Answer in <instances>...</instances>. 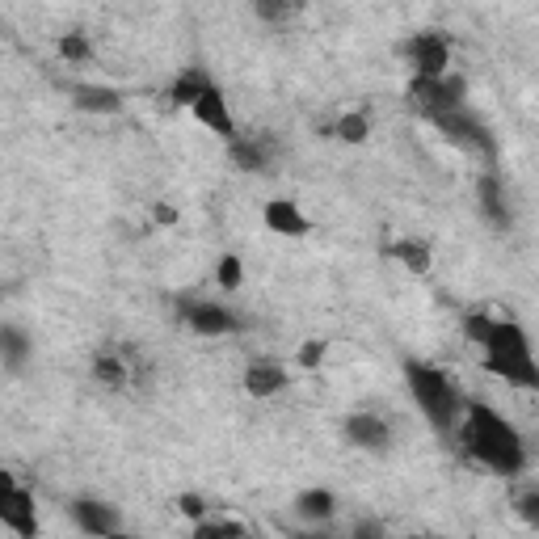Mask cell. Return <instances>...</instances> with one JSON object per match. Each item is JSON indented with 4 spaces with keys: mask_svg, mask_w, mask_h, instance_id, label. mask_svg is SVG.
<instances>
[{
    "mask_svg": "<svg viewBox=\"0 0 539 539\" xmlns=\"http://www.w3.org/2000/svg\"><path fill=\"white\" fill-rule=\"evenodd\" d=\"M455 438H459V447H464L468 459L485 464L497 476H518L527 468V447H523V438H518V430L485 401L464 405Z\"/></svg>",
    "mask_w": 539,
    "mask_h": 539,
    "instance_id": "obj_1",
    "label": "cell"
},
{
    "mask_svg": "<svg viewBox=\"0 0 539 539\" xmlns=\"http://www.w3.org/2000/svg\"><path fill=\"white\" fill-rule=\"evenodd\" d=\"M405 379H409V388H413L417 409L426 413V422L438 434H455L468 401L459 396V388L447 379V371H438L434 363H422V358H409V363H405Z\"/></svg>",
    "mask_w": 539,
    "mask_h": 539,
    "instance_id": "obj_2",
    "label": "cell"
},
{
    "mask_svg": "<svg viewBox=\"0 0 539 539\" xmlns=\"http://www.w3.org/2000/svg\"><path fill=\"white\" fill-rule=\"evenodd\" d=\"M481 350H485V367L493 375H502L506 384H514V388H539V367H535L531 342H527V333L518 329L514 321H493L489 325V337L481 342Z\"/></svg>",
    "mask_w": 539,
    "mask_h": 539,
    "instance_id": "obj_3",
    "label": "cell"
},
{
    "mask_svg": "<svg viewBox=\"0 0 539 539\" xmlns=\"http://www.w3.org/2000/svg\"><path fill=\"white\" fill-rule=\"evenodd\" d=\"M434 131L447 139V144L455 148H464L468 156H476V161H485V169H497V139L493 131L476 118L468 106H459V110H443V114H434L430 118Z\"/></svg>",
    "mask_w": 539,
    "mask_h": 539,
    "instance_id": "obj_4",
    "label": "cell"
},
{
    "mask_svg": "<svg viewBox=\"0 0 539 539\" xmlns=\"http://www.w3.org/2000/svg\"><path fill=\"white\" fill-rule=\"evenodd\" d=\"M468 102V81L455 72H443V76H413L409 81V106L422 114V118H434L443 110H459Z\"/></svg>",
    "mask_w": 539,
    "mask_h": 539,
    "instance_id": "obj_5",
    "label": "cell"
},
{
    "mask_svg": "<svg viewBox=\"0 0 539 539\" xmlns=\"http://www.w3.org/2000/svg\"><path fill=\"white\" fill-rule=\"evenodd\" d=\"M177 321H182L186 329L203 333V337H224V333H236L245 321L236 316L228 304H215V299H177Z\"/></svg>",
    "mask_w": 539,
    "mask_h": 539,
    "instance_id": "obj_6",
    "label": "cell"
},
{
    "mask_svg": "<svg viewBox=\"0 0 539 539\" xmlns=\"http://www.w3.org/2000/svg\"><path fill=\"white\" fill-rule=\"evenodd\" d=\"M401 55L409 59L413 76H443V72H451V43H447V34H438V30L413 34L409 43L401 47Z\"/></svg>",
    "mask_w": 539,
    "mask_h": 539,
    "instance_id": "obj_7",
    "label": "cell"
},
{
    "mask_svg": "<svg viewBox=\"0 0 539 539\" xmlns=\"http://www.w3.org/2000/svg\"><path fill=\"white\" fill-rule=\"evenodd\" d=\"M342 434H346V443L358 447V451H367V455H384L392 447V422L379 409H358L350 413L346 422H342Z\"/></svg>",
    "mask_w": 539,
    "mask_h": 539,
    "instance_id": "obj_8",
    "label": "cell"
},
{
    "mask_svg": "<svg viewBox=\"0 0 539 539\" xmlns=\"http://www.w3.org/2000/svg\"><path fill=\"white\" fill-rule=\"evenodd\" d=\"M228 156L241 173H270L278 161V139L274 135H236L228 139Z\"/></svg>",
    "mask_w": 539,
    "mask_h": 539,
    "instance_id": "obj_9",
    "label": "cell"
},
{
    "mask_svg": "<svg viewBox=\"0 0 539 539\" xmlns=\"http://www.w3.org/2000/svg\"><path fill=\"white\" fill-rule=\"evenodd\" d=\"M190 114L198 118V123H203L207 131H215L219 139H224V144H228V139H236V135H241V131H236V118H232V110H228V97H224V89H219L215 81L207 85V93L203 97H198V102L190 106Z\"/></svg>",
    "mask_w": 539,
    "mask_h": 539,
    "instance_id": "obj_10",
    "label": "cell"
},
{
    "mask_svg": "<svg viewBox=\"0 0 539 539\" xmlns=\"http://www.w3.org/2000/svg\"><path fill=\"white\" fill-rule=\"evenodd\" d=\"M0 527L30 539L38 531V518H34V497L13 481V476H5V506H0Z\"/></svg>",
    "mask_w": 539,
    "mask_h": 539,
    "instance_id": "obj_11",
    "label": "cell"
},
{
    "mask_svg": "<svg viewBox=\"0 0 539 539\" xmlns=\"http://www.w3.org/2000/svg\"><path fill=\"white\" fill-rule=\"evenodd\" d=\"M476 198H481V215L489 219V228L506 232L514 224L510 194H506V182H502V173H497V169H485L481 173V182H476Z\"/></svg>",
    "mask_w": 539,
    "mask_h": 539,
    "instance_id": "obj_12",
    "label": "cell"
},
{
    "mask_svg": "<svg viewBox=\"0 0 539 539\" xmlns=\"http://www.w3.org/2000/svg\"><path fill=\"white\" fill-rule=\"evenodd\" d=\"M287 384H291V371L283 363H274V358H253L245 367V392L253 401H270V396L287 392Z\"/></svg>",
    "mask_w": 539,
    "mask_h": 539,
    "instance_id": "obj_13",
    "label": "cell"
},
{
    "mask_svg": "<svg viewBox=\"0 0 539 539\" xmlns=\"http://www.w3.org/2000/svg\"><path fill=\"white\" fill-rule=\"evenodd\" d=\"M72 518H76V527H81L85 535H118L123 531V514H118L114 506H106V502H97V497H76Z\"/></svg>",
    "mask_w": 539,
    "mask_h": 539,
    "instance_id": "obj_14",
    "label": "cell"
},
{
    "mask_svg": "<svg viewBox=\"0 0 539 539\" xmlns=\"http://www.w3.org/2000/svg\"><path fill=\"white\" fill-rule=\"evenodd\" d=\"M93 379H97V384H102L106 392L131 388L135 367L127 363V350H106V354H97V358H93Z\"/></svg>",
    "mask_w": 539,
    "mask_h": 539,
    "instance_id": "obj_15",
    "label": "cell"
},
{
    "mask_svg": "<svg viewBox=\"0 0 539 539\" xmlns=\"http://www.w3.org/2000/svg\"><path fill=\"white\" fill-rule=\"evenodd\" d=\"M266 228L278 232V236H308L312 232L308 215L299 211L291 198H270V203H266Z\"/></svg>",
    "mask_w": 539,
    "mask_h": 539,
    "instance_id": "obj_16",
    "label": "cell"
},
{
    "mask_svg": "<svg viewBox=\"0 0 539 539\" xmlns=\"http://www.w3.org/2000/svg\"><path fill=\"white\" fill-rule=\"evenodd\" d=\"M72 106L81 114H118L123 110V93L110 85H72Z\"/></svg>",
    "mask_w": 539,
    "mask_h": 539,
    "instance_id": "obj_17",
    "label": "cell"
},
{
    "mask_svg": "<svg viewBox=\"0 0 539 539\" xmlns=\"http://www.w3.org/2000/svg\"><path fill=\"white\" fill-rule=\"evenodd\" d=\"M388 253L401 262L409 274H430V262H434V249L426 241H417V236H401V241H392Z\"/></svg>",
    "mask_w": 539,
    "mask_h": 539,
    "instance_id": "obj_18",
    "label": "cell"
},
{
    "mask_svg": "<svg viewBox=\"0 0 539 539\" xmlns=\"http://www.w3.org/2000/svg\"><path fill=\"white\" fill-rule=\"evenodd\" d=\"M295 514L304 518V523H329L337 514V497L329 489H304L295 497Z\"/></svg>",
    "mask_w": 539,
    "mask_h": 539,
    "instance_id": "obj_19",
    "label": "cell"
},
{
    "mask_svg": "<svg viewBox=\"0 0 539 539\" xmlns=\"http://www.w3.org/2000/svg\"><path fill=\"white\" fill-rule=\"evenodd\" d=\"M207 85H211V76H207L203 68H186V72L169 85V102H173V106H182V110H190L198 97L207 93Z\"/></svg>",
    "mask_w": 539,
    "mask_h": 539,
    "instance_id": "obj_20",
    "label": "cell"
},
{
    "mask_svg": "<svg viewBox=\"0 0 539 539\" xmlns=\"http://www.w3.org/2000/svg\"><path fill=\"white\" fill-rule=\"evenodd\" d=\"M333 135L342 139V144H367V139H371V114H367V110H346V114H337Z\"/></svg>",
    "mask_w": 539,
    "mask_h": 539,
    "instance_id": "obj_21",
    "label": "cell"
},
{
    "mask_svg": "<svg viewBox=\"0 0 539 539\" xmlns=\"http://www.w3.org/2000/svg\"><path fill=\"white\" fill-rule=\"evenodd\" d=\"M30 337L22 333V329H17V325H5V329H0V354H5V367L9 371H22L26 367V358H30Z\"/></svg>",
    "mask_w": 539,
    "mask_h": 539,
    "instance_id": "obj_22",
    "label": "cell"
},
{
    "mask_svg": "<svg viewBox=\"0 0 539 539\" xmlns=\"http://www.w3.org/2000/svg\"><path fill=\"white\" fill-rule=\"evenodd\" d=\"M308 0H253V13L262 17L266 26H287L291 17L304 13Z\"/></svg>",
    "mask_w": 539,
    "mask_h": 539,
    "instance_id": "obj_23",
    "label": "cell"
},
{
    "mask_svg": "<svg viewBox=\"0 0 539 539\" xmlns=\"http://www.w3.org/2000/svg\"><path fill=\"white\" fill-rule=\"evenodd\" d=\"M59 55L68 59V64H85V59H93V43H89V34L85 30H72L59 38Z\"/></svg>",
    "mask_w": 539,
    "mask_h": 539,
    "instance_id": "obj_24",
    "label": "cell"
},
{
    "mask_svg": "<svg viewBox=\"0 0 539 539\" xmlns=\"http://www.w3.org/2000/svg\"><path fill=\"white\" fill-rule=\"evenodd\" d=\"M215 278H219V287H224V291H236V287H241V283H245V266H241V257H236V253H224V257H219Z\"/></svg>",
    "mask_w": 539,
    "mask_h": 539,
    "instance_id": "obj_25",
    "label": "cell"
},
{
    "mask_svg": "<svg viewBox=\"0 0 539 539\" xmlns=\"http://www.w3.org/2000/svg\"><path fill=\"white\" fill-rule=\"evenodd\" d=\"M514 514L523 518L527 527L539 531V489H518V493H514Z\"/></svg>",
    "mask_w": 539,
    "mask_h": 539,
    "instance_id": "obj_26",
    "label": "cell"
},
{
    "mask_svg": "<svg viewBox=\"0 0 539 539\" xmlns=\"http://www.w3.org/2000/svg\"><path fill=\"white\" fill-rule=\"evenodd\" d=\"M194 535H198V539H211V535H245V523H236V518H203V523H194Z\"/></svg>",
    "mask_w": 539,
    "mask_h": 539,
    "instance_id": "obj_27",
    "label": "cell"
},
{
    "mask_svg": "<svg viewBox=\"0 0 539 539\" xmlns=\"http://www.w3.org/2000/svg\"><path fill=\"white\" fill-rule=\"evenodd\" d=\"M177 510H182L186 518H190V523H203V518H207V502H203V497H198V493H182V497H177Z\"/></svg>",
    "mask_w": 539,
    "mask_h": 539,
    "instance_id": "obj_28",
    "label": "cell"
},
{
    "mask_svg": "<svg viewBox=\"0 0 539 539\" xmlns=\"http://www.w3.org/2000/svg\"><path fill=\"white\" fill-rule=\"evenodd\" d=\"M321 358H325V342L299 346V367H304V371H316V367H321Z\"/></svg>",
    "mask_w": 539,
    "mask_h": 539,
    "instance_id": "obj_29",
    "label": "cell"
},
{
    "mask_svg": "<svg viewBox=\"0 0 539 539\" xmlns=\"http://www.w3.org/2000/svg\"><path fill=\"white\" fill-rule=\"evenodd\" d=\"M152 215H156V224H161V228H173L177 224V207H169V203H156Z\"/></svg>",
    "mask_w": 539,
    "mask_h": 539,
    "instance_id": "obj_30",
    "label": "cell"
},
{
    "mask_svg": "<svg viewBox=\"0 0 539 539\" xmlns=\"http://www.w3.org/2000/svg\"><path fill=\"white\" fill-rule=\"evenodd\" d=\"M354 535H379V523H358Z\"/></svg>",
    "mask_w": 539,
    "mask_h": 539,
    "instance_id": "obj_31",
    "label": "cell"
}]
</instances>
